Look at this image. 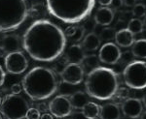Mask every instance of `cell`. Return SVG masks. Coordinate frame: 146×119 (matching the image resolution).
I'll use <instances>...</instances> for the list:
<instances>
[{"label": "cell", "mask_w": 146, "mask_h": 119, "mask_svg": "<svg viewBox=\"0 0 146 119\" xmlns=\"http://www.w3.org/2000/svg\"><path fill=\"white\" fill-rule=\"evenodd\" d=\"M85 37V30L82 26H76V31H75L74 35L71 37V39L73 42L75 43H78L81 40H83Z\"/></svg>", "instance_id": "obj_26"}, {"label": "cell", "mask_w": 146, "mask_h": 119, "mask_svg": "<svg viewBox=\"0 0 146 119\" xmlns=\"http://www.w3.org/2000/svg\"><path fill=\"white\" fill-rule=\"evenodd\" d=\"M100 38L96 33L91 32L85 35L83 39V43H82V46H83L84 50L87 51H95L100 48Z\"/></svg>", "instance_id": "obj_18"}, {"label": "cell", "mask_w": 146, "mask_h": 119, "mask_svg": "<svg viewBox=\"0 0 146 119\" xmlns=\"http://www.w3.org/2000/svg\"><path fill=\"white\" fill-rule=\"evenodd\" d=\"M23 89V85H21L20 83H14L13 85L11 86V92L12 94L15 95H19L21 92H22Z\"/></svg>", "instance_id": "obj_30"}, {"label": "cell", "mask_w": 146, "mask_h": 119, "mask_svg": "<svg viewBox=\"0 0 146 119\" xmlns=\"http://www.w3.org/2000/svg\"><path fill=\"white\" fill-rule=\"evenodd\" d=\"M29 109L27 99L23 96L8 94L2 99L0 112L7 119H23Z\"/></svg>", "instance_id": "obj_6"}, {"label": "cell", "mask_w": 146, "mask_h": 119, "mask_svg": "<svg viewBox=\"0 0 146 119\" xmlns=\"http://www.w3.org/2000/svg\"><path fill=\"white\" fill-rule=\"evenodd\" d=\"M85 50L82 45L79 44H73L68 46L65 50V61L67 63H75V64H81L85 57Z\"/></svg>", "instance_id": "obj_14"}, {"label": "cell", "mask_w": 146, "mask_h": 119, "mask_svg": "<svg viewBox=\"0 0 146 119\" xmlns=\"http://www.w3.org/2000/svg\"><path fill=\"white\" fill-rule=\"evenodd\" d=\"M115 35H116V31L114 29L110 27H105L100 32V40L111 42L113 39H115Z\"/></svg>", "instance_id": "obj_24"}, {"label": "cell", "mask_w": 146, "mask_h": 119, "mask_svg": "<svg viewBox=\"0 0 146 119\" xmlns=\"http://www.w3.org/2000/svg\"><path fill=\"white\" fill-rule=\"evenodd\" d=\"M96 0H46L48 12L60 22L73 24L88 18Z\"/></svg>", "instance_id": "obj_4"}, {"label": "cell", "mask_w": 146, "mask_h": 119, "mask_svg": "<svg viewBox=\"0 0 146 119\" xmlns=\"http://www.w3.org/2000/svg\"><path fill=\"white\" fill-rule=\"evenodd\" d=\"M40 119H54L53 118V115L50 113H44L41 115V117H40Z\"/></svg>", "instance_id": "obj_37"}, {"label": "cell", "mask_w": 146, "mask_h": 119, "mask_svg": "<svg viewBox=\"0 0 146 119\" xmlns=\"http://www.w3.org/2000/svg\"><path fill=\"white\" fill-rule=\"evenodd\" d=\"M7 55V53H6V51L3 50V48L0 46V57H5Z\"/></svg>", "instance_id": "obj_38"}, {"label": "cell", "mask_w": 146, "mask_h": 119, "mask_svg": "<svg viewBox=\"0 0 146 119\" xmlns=\"http://www.w3.org/2000/svg\"><path fill=\"white\" fill-rule=\"evenodd\" d=\"M96 119H98V118H96Z\"/></svg>", "instance_id": "obj_44"}, {"label": "cell", "mask_w": 146, "mask_h": 119, "mask_svg": "<svg viewBox=\"0 0 146 119\" xmlns=\"http://www.w3.org/2000/svg\"><path fill=\"white\" fill-rule=\"evenodd\" d=\"M112 1H113V0H98V2L100 3V5L102 6V7L110 6V5H111V3H112Z\"/></svg>", "instance_id": "obj_34"}, {"label": "cell", "mask_w": 146, "mask_h": 119, "mask_svg": "<svg viewBox=\"0 0 146 119\" xmlns=\"http://www.w3.org/2000/svg\"><path fill=\"white\" fill-rule=\"evenodd\" d=\"M94 20L96 24L107 26L111 24L114 20V12L109 7H100L96 11Z\"/></svg>", "instance_id": "obj_15"}, {"label": "cell", "mask_w": 146, "mask_h": 119, "mask_svg": "<svg viewBox=\"0 0 146 119\" xmlns=\"http://www.w3.org/2000/svg\"><path fill=\"white\" fill-rule=\"evenodd\" d=\"M131 53L133 56L146 59V39H139L135 41L131 46Z\"/></svg>", "instance_id": "obj_21"}, {"label": "cell", "mask_w": 146, "mask_h": 119, "mask_svg": "<svg viewBox=\"0 0 146 119\" xmlns=\"http://www.w3.org/2000/svg\"><path fill=\"white\" fill-rule=\"evenodd\" d=\"M122 5H123V0H113L111 5L114 9H117V8H120Z\"/></svg>", "instance_id": "obj_33"}, {"label": "cell", "mask_w": 146, "mask_h": 119, "mask_svg": "<svg viewBox=\"0 0 146 119\" xmlns=\"http://www.w3.org/2000/svg\"><path fill=\"white\" fill-rule=\"evenodd\" d=\"M100 57L98 55H96V54H89V55H85L83 61H82L81 65L83 67L84 71L85 70H92L96 69V67L100 66Z\"/></svg>", "instance_id": "obj_22"}, {"label": "cell", "mask_w": 146, "mask_h": 119, "mask_svg": "<svg viewBox=\"0 0 146 119\" xmlns=\"http://www.w3.org/2000/svg\"><path fill=\"white\" fill-rule=\"evenodd\" d=\"M5 69L9 74L21 75L27 71L28 67V60L23 51L19 50L10 52L4 58Z\"/></svg>", "instance_id": "obj_8"}, {"label": "cell", "mask_w": 146, "mask_h": 119, "mask_svg": "<svg viewBox=\"0 0 146 119\" xmlns=\"http://www.w3.org/2000/svg\"><path fill=\"white\" fill-rule=\"evenodd\" d=\"M96 26V23L95 22V20H87V22H85L83 25H82V27L84 28L85 32L89 31L88 33H91V32H93L94 30H95Z\"/></svg>", "instance_id": "obj_29"}, {"label": "cell", "mask_w": 146, "mask_h": 119, "mask_svg": "<svg viewBox=\"0 0 146 119\" xmlns=\"http://www.w3.org/2000/svg\"><path fill=\"white\" fill-rule=\"evenodd\" d=\"M41 117V113H40L39 109H34V108H29L25 115L27 119H40Z\"/></svg>", "instance_id": "obj_27"}, {"label": "cell", "mask_w": 146, "mask_h": 119, "mask_svg": "<svg viewBox=\"0 0 146 119\" xmlns=\"http://www.w3.org/2000/svg\"><path fill=\"white\" fill-rule=\"evenodd\" d=\"M98 57L100 62L108 65H115L122 57L121 48L113 42H107L100 48Z\"/></svg>", "instance_id": "obj_11"}, {"label": "cell", "mask_w": 146, "mask_h": 119, "mask_svg": "<svg viewBox=\"0 0 146 119\" xmlns=\"http://www.w3.org/2000/svg\"><path fill=\"white\" fill-rule=\"evenodd\" d=\"M100 106L89 101L81 109V112L86 119H96L100 116Z\"/></svg>", "instance_id": "obj_20"}, {"label": "cell", "mask_w": 146, "mask_h": 119, "mask_svg": "<svg viewBox=\"0 0 146 119\" xmlns=\"http://www.w3.org/2000/svg\"><path fill=\"white\" fill-rule=\"evenodd\" d=\"M133 15L135 18H140L146 16V5L142 3H137L133 7Z\"/></svg>", "instance_id": "obj_25"}, {"label": "cell", "mask_w": 146, "mask_h": 119, "mask_svg": "<svg viewBox=\"0 0 146 119\" xmlns=\"http://www.w3.org/2000/svg\"><path fill=\"white\" fill-rule=\"evenodd\" d=\"M23 48L33 60L51 62L62 56L66 48V36L60 26L49 20H37L25 30Z\"/></svg>", "instance_id": "obj_1"}, {"label": "cell", "mask_w": 146, "mask_h": 119, "mask_svg": "<svg viewBox=\"0 0 146 119\" xmlns=\"http://www.w3.org/2000/svg\"><path fill=\"white\" fill-rule=\"evenodd\" d=\"M1 103H2V98L0 96V106H1Z\"/></svg>", "instance_id": "obj_43"}, {"label": "cell", "mask_w": 146, "mask_h": 119, "mask_svg": "<svg viewBox=\"0 0 146 119\" xmlns=\"http://www.w3.org/2000/svg\"><path fill=\"white\" fill-rule=\"evenodd\" d=\"M23 42L20 39V36L17 34H6L2 37L0 42V46L6 51V53L15 52L21 50Z\"/></svg>", "instance_id": "obj_13"}, {"label": "cell", "mask_w": 146, "mask_h": 119, "mask_svg": "<svg viewBox=\"0 0 146 119\" xmlns=\"http://www.w3.org/2000/svg\"><path fill=\"white\" fill-rule=\"evenodd\" d=\"M100 119H120L121 118V109L117 104L107 103L100 106Z\"/></svg>", "instance_id": "obj_16"}, {"label": "cell", "mask_w": 146, "mask_h": 119, "mask_svg": "<svg viewBox=\"0 0 146 119\" xmlns=\"http://www.w3.org/2000/svg\"><path fill=\"white\" fill-rule=\"evenodd\" d=\"M118 88V75L114 70L98 66L87 74L85 89L89 97L106 101L115 96Z\"/></svg>", "instance_id": "obj_3"}, {"label": "cell", "mask_w": 146, "mask_h": 119, "mask_svg": "<svg viewBox=\"0 0 146 119\" xmlns=\"http://www.w3.org/2000/svg\"><path fill=\"white\" fill-rule=\"evenodd\" d=\"M5 78H6V73L3 70V68L0 66V87L4 84V82H5Z\"/></svg>", "instance_id": "obj_32"}, {"label": "cell", "mask_w": 146, "mask_h": 119, "mask_svg": "<svg viewBox=\"0 0 146 119\" xmlns=\"http://www.w3.org/2000/svg\"><path fill=\"white\" fill-rule=\"evenodd\" d=\"M27 0H0V32L18 29L28 17Z\"/></svg>", "instance_id": "obj_5"}, {"label": "cell", "mask_w": 146, "mask_h": 119, "mask_svg": "<svg viewBox=\"0 0 146 119\" xmlns=\"http://www.w3.org/2000/svg\"><path fill=\"white\" fill-rule=\"evenodd\" d=\"M60 75L63 83H67L70 85H78L83 81L85 71L81 64L68 63Z\"/></svg>", "instance_id": "obj_10"}, {"label": "cell", "mask_w": 146, "mask_h": 119, "mask_svg": "<svg viewBox=\"0 0 146 119\" xmlns=\"http://www.w3.org/2000/svg\"><path fill=\"white\" fill-rule=\"evenodd\" d=\"M75 31H76V26H74V25H69V26H67L66 28H65L64 34L68 38H71L73 35H74Z\"/></svg>", "instance_id": "obj_31"}, {"label": "cell", "mask_w": 146, "mask_h": 119, "mask_svg": "<svg viewBox=\"0 0 146 119\" xmlns=\"http://www.w3.org/2000/svg\"><path fill=\"white\" fill-rule=\"evenodd\" d=\"M69 99L70 102H71L73 109H82L85 105L89 102L88 94L81 90L75 91L74 93H72L69 96Z\"/></svg>", "instance_id": "obj_19"}, {"label": "cell", "mask_w": 146, "mask_h": 119, "mask_svg": "<svg viewBox=\"0 0 146 119\" xmlns=\"http://www.w3.org/2000/svg\"><path fill=\"white\" fill-rule=\"evenodd\" d=\"M71 119H86L84 117V115L81 113H79V112H77V113H74V115H73V117Z\"/></svg>", "instance_id": "obj_36"}, {"label": "cell", "mask_w": 146, "mask_h": 119, "mask_svg": "<svg viewBox=\"0 0 146 119\" xmlns=\"http://www.w3.org/2000/svg\"><path fill=\"white\" fill-rule=\"evenodd\" d=\"M142 104L144 105V107L146 108V94L144 95V97H143V99H142Z\"/></svg>", "instance_id": "obj_39"}, {"label": "cell", "mask_w": 146, "mask_h": 119, "mask_svg": "<svg viewBox=\"0 0 146 119\" xmlns=\"http://www.w3.org/2000/svg\"><path fill=\"white\" fill-rule=\"evenodd\" d=\"M123 78L125 84L131 89L146 88V62L135 60L129 63L123 72Z\"/></svg>", "instance_id": "obj_7"}, {"label": "cell", "mask_w": 146, "mask_h": 119, "mask_svg": "<svg viewBox=\"0 0 146 119\" xmlns=\"http://www.w3.org/2000/svg\"><path fill=\"white\" fill-rule=\"evenodd\" d=\"M48 109L52 115L58 118L67 117L72 113L73 110L69 96L63 94L58 95L54 99H52V101L49 103Z\"/></svg>", "instance_id": "obj_9"}, {"label": "cell", "mask_w": 146, "mask_h": 119, "mask_svg": "<svg viewBox=\"0 0 146 119\" xmlns=\"http://www.w3.org/2000/svg\"><path fill=\"white\" fill-rule=\"evenodd\" d=\"M128 96H129V89H127V88H118V90H117L116 94H115L114 97H117L119 100H126L128 99Z\"/></svg>", "instance_id": "obj_28"}, {"label": "cell", "mask_w": 146, "mask_h": 119, "mask_svg": "<svg viewBox=\"0 0 146 119\" xmlns=\"http://www.w3.org/2000/svg\"><path fill=\"white\" fill-rule=\"evenodd\" d=\"M136 0H123V4L127 7H133L135 5Z\"/></svg>", "instance_id": "obj_35"}, {"label": "cell", "mask_w": 146, "mask_h": 119, "mask_svg": "<svg viewBox=\"0 0 146 119\" xmlns=\"http://www.w3.org/2000/svg\"><path fill=\"white\" fill-rule=\"evenodd\" d=\"M141 119H146V111H144V112H142V114L140 115Z\"/></svg>", "instance_id": "obj_40"}, {"label": "cell", "mask_w": 146, "mask_h": 119, "mask_svg": "<svg viewBox=\"0 0 146 119\" xmlns=\"http://www.w3.org/2000/svg\"><path fill=\"white\" fill-rule=\"evenodd\" d=\"M23 89L33 101H43L53 96L58 89L56 74L50 68L34 67L23 76Z\"/></svg>", "instance_id": "obj_2"}, {"label": "cell", "mask_w": 146, "mask_h": 119, "mask_svg": "<svg viewBox=\"0 0 146 119\" xmlns=\"http://www.w3.org/2000/svg\"><path fill=\"white\" fill-rule=\"evenodd\" d=\"M0 119H3V116H2V113L0 112Z\"/></svg>", "instance_id": "obj_42"}, {"label": "cell", "mask_w": 146, "mask_h": 119, "mask_svg": "<svg viewBox=\"0 0 146 119\" xmlns=\"http://www.w3.org/2000/svg\"><path fill=\"white\" fill-rule=\"evenodd\" d=\"M121 109L123 114L127 117L131 119L138 118L143 112L142 101L136 98H128L123 102Z\"/></svg>", "instance_id": "obj_12"}, {"label": "cell", "mask_w": 146, "mask_h": 119, "mask_svg": "<svg viewBox=\"0 0 146 119\" xmlns=\"http://www.w3.org/2000/svg\"><path fill=\"white\" fill-rule=\"evenodd\" d=\"M115 42L116 45L121 48H129L135 43V35L129 32L128 28L120 29L115 35Z\"/></svg>", "instance_id": "obj_17"}, {"label": "cell", "mask_w": 146, "mask_h": 119, "mask_svg": "<svg viewBox=\"0 0 146 119\" xmlns=\"http://www.w3.org/2000/svg\"><path fill=\"white\" fill-rule=\"evenodd\" d=\"M143 25H145V26H146V16H145V17H144V20H143Z\"/></svg>", "instance_id": "obj_41"}, {"label": "cell", "mask_w": 146, "mask_h": 119, "mask_svg": "<svg viewBox=\"0 0 146 119\" xmlns=\"http://www.w3.org/2000/svg\"><path fill=\"white\" fill-rule=\"evenodd\" d=\"M143 22L140 18H131V20L128 23V30L129 32H131L133 35L139 34L143 31Z\"/></svg>", "instance_id": "obj_23"}]
</instances>
